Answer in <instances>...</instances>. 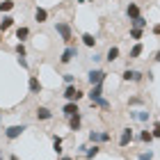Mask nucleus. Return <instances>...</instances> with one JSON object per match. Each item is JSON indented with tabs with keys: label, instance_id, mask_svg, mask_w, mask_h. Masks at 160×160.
I'll list each match as a JSON object with an SVG mask.
<instances>
[{
	"label": "nucleus",
	"instance_id": "nucleus-1",
	"mask_svg": "<svg viewBox=\"0 0 160 160\" xmlns=\"http://www.w3.org/2000/svg\"><path fill=\"white\" fill-rule=\"evenodd\" d=\"M55 32H57V37L67 43V46L71 43V39H73V30H71L69 21H55Z\"/></svg>",
	"mask_w": 160,
	"mask_h": 160
},
{
	"label": "nucleus",
	"instance_id": "nucleus-2",
	"mask_svg": "<svg viewBox=\"0 0 160 160\" xmlns=\"http://www.w3.org/2000/svg\"><path fill=\"white\" fill-rule=\"evenodd\" d=\"M78 55H80L78 46H73V43H69V46H67V48H64L62 53H60V57H57V62H60L62 67H67V64H71V62H73Z\"/></svg>",
	"mask_w": 160,
	"mask_h": 160
},
{
	"label": "nucleus",
	"instance_id": "nucleus-3",
	"mask_svg": "<svg viewBox=\"0 0 160 160\" xmlns=\"http://www.w3.org/2000/svg\"><path fill=\"white\" fill-rule=\"evenodd\" d=\"M62 96H64V101H67V103H78V101L85 96V92L80 89L78 85H67V87H64V94H62Z\"/></svg>",
	"mask_w": 160,
	"mask_h": 160
},
{
	"label": "nucleus",
	"instance_id": "nucleus-4",
	"mask_svg": "<svg viewBox=\"0 0 160 160\" xmlns=\"http://www.w3.org/2000/svg\"><path fill=\"white\" fill-rule=\"evenodd\" d=\"M144 76L147 73H142V71H137V69H123V73H121V80L123 82H142Z\"/></svg>",
	"mask_w": 160,
	"mask_h": 160
},
{
	"label": "nucleus",
	"instance_id": "nucleus-5",
	"mask_svg": "<svg viewBox=\"0 0 160 160\" xmlns=\"http://www.w3.org/2000/svg\"><path fill=\"white\" fill-rule=\"evenodd\" d=\"M105 71L103 69H92V71H87V82H89L92 87L94 85H103L105 82Z\"/></svg>",
	"mask_w": 160,
	"mask_h": 160
},
{
	"label": "nucleus",
	"instance_id": "nucleus-6",
	"mask_svg": "<svg viewBox=\"0 0 160 160\" xmlns=\"http://www.w3.org/2000/svg\"><path fill=\"white\" fill-rule=\"evenodd\" d=\"M25 130H28V123H16V126H9V128L5 130V137H7L9 142H14V140H18Z\"/></svg>",
	"mask_w": 160,
	"mask_h": 160
},
{
	"label": "nucleus",
	"instance_id": "nucleus-7",
	"mask_svg": "<svg viewBox=\"0 0 160 160\" xmlns=\"http://www.w3.org/2000/svg\"><path fill=\"white\" fill-rule=\"evenodd\" d=\"M130 142H135V133H133L130 126H126V128H121V133H119V147L126 149Z\"/></svg>",
	"mask_w": 160,
	"mask_h": 160
},
{
	"label": "nucleus",
	"instance_id": "nucleus-8",
	"mask_svg": "<svg viewBox=\"0 0 160 160\" xmlns=\"http://www.w3.org/2000/svg\"><path fill=\"white\" fill-rule=\"evenodd\" d=\"M34 117H37V121H50L53 119V112H50L46 105H39L37 110H34Z\"/></svg>",
	"mask_w": 160,
	"mask_h": 160
},
{
	"label": "nucleus",
	"instance_id": "nucleus-9",
	"mask_svg": "<svg viewBox=\"0 0 160 160\" xmlns=\"http://www.w3.org/2000/svg\"><path fill=\"white\" fill-rule=\"evenodd\" d=\"M119 53H121V50H119V46H110V48L105 50L103 60H105V62H110V64H114V62L119 60Z\"/></svg>",
	"mask_w": 160,
	"mask_h": 160
},
{
	"label": "nucleus",
	"instance_id": "nucleus-10",
	"mask_svg": "<svg viewBox=\"0 0 160 160\" xmlns=\"http://www.w3.org/2000/svg\"><path fill=\"white\" fill-rule=\"evenodd\" d=\"M41 89H43V87H41V82H39L37 76L28 78V92H30V94H41Z\"/></svg>",
	"mask_w": 160,
	"mask_h": 160
},
{
	"label": "nucleus",
	"instance_id": "nucleus-11",
	"mask_svg": "<svg viewBox=\"0 0 160 160\" xmlns=\"http://www.w3.org/2000/svg\"><path fill=\"white\" fill-rule=\"evenodd\" d=\"M126 16H128L130 21L140 18V16H142V14H140V5H137V2H128V5H126Z\"/></svg>",
	"mask_w": 160,
	"mask_h": 160
},
{
	"label": "nucleus",
	"instance_id": "nucleus-12",
	"mask_svg": "<svg viewBox=\"0 0 160 160\" xmlns=\"http://www.w3.org/2000/svg\"><path fill=\"white\" fill-rule=\"evenodd\" d=\"M78 112H80V110H78V103H64V105H62V114H64L67 119L76 117Z\"/></svg>",
	"mask_w": 160,
	"mask_h": 160
},
{
	"label": "nucleus",
	"instance_id": "nucleus-13",
	"mask_svg": "<svg viewBox=\"0 0 160 160\" xmlns=\"http://www.w3.org/2000/svg\"><path fill=\"white\" fill-rule=\"evenodd\" d=\"M149 117H151V112H149V110H133V112H130V119L142 121V123H147Z\"/></svg>",
	"mask_w": 160,
	"mask_h": 160
},
{
	"label": "nucleus",
	"instance_id": "nucleus-14",
	"mask_svg": "<svg viewBox=\"0 0 160 160\" xmlns=\"http://www.w3.org/2000/svg\"><path fill=\"white\" fill-rule=\"evenodd\" d=\"M135 140H137V142H144V144H151L156 137H153V133H151V130H140Z\"/></svg>",
	"mask_w": 160,
	"mask_h": 160
},
{
	"label": "nucleus",
	"instance_id": "nucleus-15",
	"mask_svg": "<svg viewBox=\"0 0 160 160\" xmlns=\"http://www.w3.org/2000/svg\"><path fill=\"white\" fill-rule=\"evenodd\" d=\"M87 96H89V101H98V98H103V85H94Z\"/></svg>",
	"mask_w": 160,
	"mask_h": 160
},
{
	"label": "nucleus",
	"instance_id": "nucleus-16",
	"mask_svg": "<svg viewBox=\"0 0 160 160\" xmlns=\"http://www.w3.org/2000/svg\"><path fill=\"white\" fill-rule=\"evenodd\" d=\"M28 37H30V28H28V25L16 28V39H18L21 43H25V41H28Z\"/></svg>",
	"mask_w": 160,
	"mask_h": 160
},
{
	"label": "nucleus",
	"instance_id": "nucleus-17",
	"mask_svg": "<svg viewBox=\"0 0 160 160\" xmlns=\"http://www.w3.org/2000/svg\"><path fill=\"white\" fill-rule=\"evenodd\" d=\"M34 21H37L39 25H41V23H46V21H48V9H43V7H37V9H34Z\"/></svg>",
	"mask_w": 160,
	"mask_h": 160
},
{
	"label": "nucleus",
	"instance_id": "nucleus-18",
	"mask_svg": "<svg viewBox=\"0 0 160 160\" xmlns=\"http://www.w3.org/2000/svg\"><path fill=\"white\" fill-rule=\"evenodd\" d=\"M142 53H144V46H142L140 41H137L135 46L130 48V53H128V57H130V60H140V57H142Z\"/></svg>",
	"mask_w": 160,
	"mask_h": 160
},
{
	"label": "nucleus",
	"instance_id": "nucleus-19",
	"mask_svg": "<svg viewBox=\"0 0 160 160\" xmlns=\"http://www.w3.org/2000/svg\"><path fill=\"white\" fill-rule=\"evenodd\" d=\"M14 25V16H9V14H5V16H2V21H0V32H7V30H9V28Z\"/></svg>",
	"mask_w": 160,
	"mask_h": 160
},
{
	"label": "nucleus",
	"instance_id": "nucleus-20",
	"mask_svg": "<svg viewBox=\"0 0 160 160\" xmlns=\"http://www.w3.org/2000/svg\"><path fill=\"white\" fill-rule=\"evenodd\" d=\"M53 151H55V156H64V149H62V137L60 135H53Z\"/></svg>",
	"mask_w": 160,
	"mask_h": 160
},
{
	"label": "nucleus",
	"instance_id": "nucleus-21",
	"mask_svg": "<svg viewBox=\"0 0 160 160\" xmlns=\"http://www.w3.org/2000/svg\"><path fill=\"white\" fill-rule=\"evenodd\" d=\"M89 142L92 144H103V130H89Z\"/></svg>",
	"mask_w": 160,
	"mask_h": 160
},
{
	"label": "nucleus",
	"instance_id": "nucleus-22",
	"mask_svg": "<svg viewBox=\"0 0 160 160\" xmlns=\"http://www.w3.org/2000/svg\"><path fill=\"white\" fill-rule=\"evenodd\" d=\"M80 39H82V43H85L87 48H94V46H96V41H98V39L94 37L92 32H85V34H82V37H80Z\"/></svg>",
	"mask_w": 160,
	"mask_h": 160
},
{
	"label": "nucleus",
	"instance_id": "nucleus-23",
	"mask_svg": "<svg viewBox=\"0 0 160 160\" xmlns=\"http://www.w3.org/2000/svg\"><path fill=\"white\" fill-rule=\"evenodd\" d=\"M80 123H82V114L78 112L76 117H71V119H69V128H71V130H76V133H78V130H80Z\"/></svg>",
	"mask_w": 160,
	"mask_h": 160
},
{
	"label": "nucleus",
	"instance_id": "nucleus-24",
	"mask_svg": "<svg viewBox=\"0 0 160 160\" xmlns=\"http://www.w3.org/2000/svg\"><path fill=\"white\" fill-rule=\"evenodd\" d=\"M101 153V144H92L89 149H87V153H85V160H92V158H96Z\"/></svg>",
	"mask_w": 160,
	"mask_h": 160
},
{
	"label": "nucleus",
	"instance_id": "nucleus-25",
	"mask_svg": "<svg viewBox=\"0 0 160 160\" xmlns=\"http://www.w3.org/2000/svg\"><path fill=\"white\" fill-rule=\"evenodd\" d=\"M92 108H98V110H110V101L103 96V98H98V101H92Z\"/></svg>",
	"mask_w": 160,
	"mask_h": 160
},
{
	"label": "nucleus",
	"instance_id": "nucleus-26",
	"mask_svg": "<svg viewBox=\"0 0 160 160\" xmlns=\"http://www.w3.org/2000/svg\"><path fill=\"white\" fill-rule=\"evenodd\" d=\"M14 5H16L14 0H0V12H2V14L12 12V9H14Z\"/></svg>",
	"mask_w": 160,
	"mask_h": 160
},
{
	"label": "nucleus",
	"instance_id": "nucleus-27",
	"mask_svg": "<svg viewBox=\"0 0 160 160\" xmlns=\"http://www.w3.org/2000/svg\"><path fill=\"white\" fill-rule=\"evenodd\" d=\"M130 28H137V30H144V28H147V18H144V16H140V18L130 21Z\"/></svg>",
	"mask_w": 160,
	"mask_h": 160
},
{
	"label": "nucleus",
	"instance_id": "nucleus-28",
	"mask_svg": "<svg viewBox=\"0 0 160 160\" xmlns=\"http://www.w3.org/2000/svg\"><path fill=\"white\" fill-rule=\"evenodd\" d=\"M142 34H144V30H137V28H130V32H128V37H130V39H133V41L137 43V41H140V39H142Z\"/></svg>",
	"mask_w": 160,
	"mask_h": 160
},
{
	"label": "nucleus",
	"instance_id": "nucleus-29",
	"mask_svg": "<svg viewBox=\"0 0 160 160\" xmlns=\"http://www.w3.org/2000/svg\"><path fill=\"white\" fill-rule=\"evenodd\" d=\"M14 53H16L18 57H25V53H28V50H25V43H16V46H14Z\"/></svg>",
	"mask_w": 160,
	"mask_h": 160
},
{
	"label": "nucleus",
	"instance_id": "nucleus-30",
	"mask_svg": "<svg viewBox=\"0 0 160 160\" xmlns=\"http://www.w3.org/2000/svg\"><path fill=\"white\" fill-rule=\"evenodd\" d=\"M62 78H64V85H76V76L73 73H64Z\"/></svg>",
	"mask_w": 160,
	"mask_h": 160
},
{
	"label": "nucleus",
	"instance_id": "nucleus-31",
	"mask_svg": "<svg viewBox=\"0 0 160 160\" xmlns=\"http://www.w3.org/2000/svg\"><path fill=\"white\" fill-rule=\"evenodd\" d=\"M137 160H153V151H144V153H140V156H137Z\"/></svg>",
	"mask_w": 160,
	"mask_h": 160
},
{
	"label": "nucleus",
	"instance_id": "nucleus-32",
	"mask_svg": "<svg viewBox=\"0 0 160 160\" xmlns=\"http://www.w3.org/2000/svg\"><path fill=\"white\" fill-rule=\"evenodd\" d=\"M151 133H153L156 140H160V121H156V123H153V130H151Z\"/></svg>",
	"mask_w": 160,
	"mask_h": 160
},
{
	"label": "nucleus",
	"instance_id": "nucleus-33",
	"mask_svg": "<svg viewBox=\"0 0 160 160\" xmlns=\"http://www.w3.org/2000/svg\"><path fill=\"white\" fill-rule=\"evenodd\" d=\"M16 60H18V64H21L23 69H30V64H28V60H25V57H16Z\"/></svg>",
	"mask_w": 160,
	"mask_h": 160
},
{
	"label": "nucleus",
	"instance_id": "nucleus-34",
	"mask_svg": "<svg viewBox=\"0 0 160 160\" xmlns=\"http://www.w3.org/2000/svg\"><path fill=\"white\" fill-rule=\"evenodd\" d=\"M140 103H142V98H140V96H133V98L128 101V105H140Z\"/></svg>",
	"mask_w": 160,
	"mask_h": 160
},
{
	"label": "nucleus",
	"instance_id": "nucleus-35",
	"mask_svg": "<svg viewBox=\"0 0 160 160\" xmlns=\"http://www.w3.org/2000/svg\"><path fill=\"white\" fill-rule=\"evenodd\" d=\"M101 60H103V55H98V53L92 55V62H101Z\"/></svg>",
	"mask_w": 160,
	"mask_h": 160
},
{
	"label": "nucleus",
	"instance_id": "nucleus-36",
	"mask_svg": "<svg viewBox=\"0 0 160 160\" xmlns=\"http://www.w3.org/2000/svg\"><path fill=\"white\" fill-rule=\"evenodd\" d=\"M153 34H156V37H160V23L153 25Z\"/></svg>",
	"mask_w": 160,
	"mask_h": 160
},
{
	"label": "nucleus",
	"instance_id": "nucleus-37",
	"mask_svg": "<svg viewBox=\"0 0 160 160\" xmlns=\"http://www.w3.org/2000/svg\"><path fill=\"white\" fill-rule=\"evenodd\" d=\"M156 62H160V48H158V53H156V57H153Z\"/></svg>",
	"mask_w": 160,
	"mask_h": 160
},
{
	"label": "nucleus",
	"instance_id": "nucleus-38",
	"mask_svg": "<svg viewBox=\"0 0 160 160\" xmlns=\"http://www.w3.org/2000/svg\"><path fill=\"white\" fill-rule=\"evenodd\" d=\"M7 160H18V156H14V153H12V156H7Z\"/></svg>",
	"mask_w": 160,
	"mask_h": 160
},
{
	"label": "nucleus",
	"instance_id": "nucleus-39",
	"mask_svg": "<svg viewBox=\"0 0 160 160\" xmlns=\"http://www.w3.org/2000/svg\"><path fill=\"white\" fill-rule=\"evenodd\" d=\"M60 160H73V158H71V156H62Z\"/></svg>",
	"mask_w": 160,
	"mask_h": 160
},
{
	"label": "nucleus",
	"instance_id": "nucleus-40",
	"mask_svg": "<svg viewBox=\"0 0 160 160\" xmlns=\"http://www.w3.org/2000/svg\"><path fill=\"white\" fill-rule=\"evenodd\" d=\"M0 160H5V151L2 149H0Z\"/></svg>",
	"mask_w": 160,
	"mask_h": 160
},
{
	"label": "nucleus",
	"instance_id": "nucleus-41",
	"mask_svg": "<svg viewBox=\"0 0 160 160\" xmlns=\"http://www.w3.org/2000/svg\"><path fill=\"white\" fill-rule=\"evenodd\" d=\"M76 2H78V5H82V2H87V0H76Z\"/></svg>",
	"mask_w": 160,
	"mask_h": 160
},
{
	"label": "nucleus",
	"instance_id": "nucleus-42",
	"mask_svg": "<svg viewBox=\"0 0 160 160\" xmlns=\"http://www.w3.org/2000/svg\"><path fill=\"white\" fill-rule=\"evenodd\" d=\"M87 2H96V0H87Z\"/></svg>",
	"mask_w": 160,
	"mask_h": 160
},
{
	"label": "nucleus",
	"instance_id": "nucleus-43",
	"mask_svg": "<svg viewBox=\"0 0 160 160\" xmlns=\"http://www.w3.org/2000/svg\"><path fill=\"white\" fill-rule=\"evenodd\" d=\"M0 43H2V37H0Z\"/></svg>",
	"mask_w": 160,
	"mask_h": 160
}]
</instances>
